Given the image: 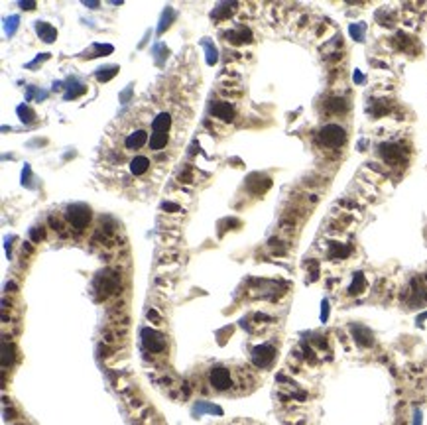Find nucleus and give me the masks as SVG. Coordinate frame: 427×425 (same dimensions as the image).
Masks as SVG:
<instances>
[{
    "mask_svg": "<svg viewBox=\"0 0 427 425\" xmlns=\"http://www.w3.org/2000/svg\"><path fill=\"white\" fill-rule=\"evenodd\" d=\"M217 425H258L252 422H244V420H236V422H227V424H217Z\"/></svg>",
    "mask_w": 427,
    "mask_h": 425,
    "instance_id": "nucleus-5",
    "label": "nucleus"
},
{
    "mask_svg": "<svg viewBox=\"0 0 427 425\" xmlns=\"http://www.w3.org/2000/svg\"><path fill=\"white\" fill-rule=\"evenodd\" d=\"M382 157L386 161H398L400 159V150L396 146H384L382 148Z\"/></svg>",
    "mask_w": 427,
    "mask_h": 425,
    "instance_id": "nucleus-3",
    "label": "nucleus"
},
{
    "mask_svg": "<svg viewBox=\"0 0 427 425\" xmlns=\"http://www.w3.org/2000/svg\"><path fill=\"white\" fill-rule=\"evenodd\" d=\"M352 331H354V333H352V335H354V339H356V341H358L362 347H368V345H372V335H370V333H368L364 327H356V325H354V327H352Z\"/></svg>",
    "mask_w": 427,
    "mask_h": 425,
    "instance_id": "nucleus-2",
    "label": "nucleus"
},
{
    "mask_svg": "<svg viewBox=\"0 0 427 425\" xmlns=\"http://www.w3.org/2000/svg\"><path fill=\"white\" fill-rule=\"evenodd\" d=\"M319 140H321V144H325V146L337 148V146H341L343 142L347 140V134H345V130H343L341 126L329 124V126H323V128H321Z\"/></svg>",
    "mask_w": 427,
    "mask_h": 425,
    "instance_id": "nucleus-1",
    "label": "nucleus"
},
{
    "mask_svg": "<svg viewBox=\"0 0 427 425\" xmlns=\"http://www.w3.org/2000/svg\"><path fill=\"white\" fill-rule=\"evenodd\" d=\"M362 285H364V278H362V274H356V276H354V282H352V287L349 289V293H352V295L358 293V291L362 289Z\"/></svg>",
    "mask_w": 427,
    "mask_h": 425,
    "instance_id": "nucleus-4",
    "label": "nucleus"
}]
</instances>
